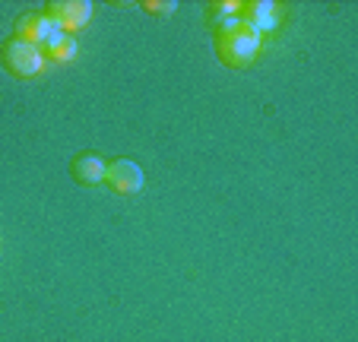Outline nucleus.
Listing matches in <instances>:
<instances>
[{
	"label": "nucleus",
	"mask_w": 358,
	"mask_h": 342,
	"mask_svg": "<svg viewBox=\"0 0 358 342\" xmlns=\"http://www.w3.org/2000/svg\"><path fill=\"white\" fill-rule=\"evenodd\" d=\"M260 45H264V35L241 20L225 22V26L216 29V54L225 67H248V64H254V57L260 54Z\"/></svg>",
	"instance_id": "nucleus-1"
},
{
	"label": "nucleus",
	"mask_w": 358,
	"mask_h": 342,
	"mask_svg": "<svg viewBox=\"0 0 358 342\" xmlns=\"http://www.w3.org/2000/svg\"><path fill=\"white\" fill-rule=\"evenodd\" d=\"M0 61H3V70L13 73L16 80L38 76L41 67H45V57H41L38 48L29 45V41H22V38H16V35L0 45Z\"/></svg>",
	"instance_id": "nucleus-2"
},
{
	"label": "nucleus",
	"mask_w": 358,
	"mask_h": 342,
	"mask_svg": "<svg viewBox=\"0 0 358 342\" xmlns=\"http://www.w3.org/2000/svg\"><path fill=\"white\" fill-rule=\"evenodd\" d=\"M45 16L55 22L61 32L73 35L76 29H83L92 20V3H89V0H51L45 7Z\"/></svg>",
	"instance_id": "nucleus-3"
},
{
	"label": "nucleus",
	"mask_w": 358,
	"mask_h": 342,
	"mask_svg": "<svg viewBox=\"0 0 358 342\" xmlns=\"http://www.w3.org/2000/svg\"><path fill=\"white\" fill-rule=\"evenodd\" d=\"M105 184L115 194H136L143 190V168L134 159H115L105 168Z\"/></svg>",
	"instance_id": "nucleus-4"
},
{
	"label": "nucleus",
	"mask_w": 358,
	"mask_h": 342,
	"mask_svg": "<svg viewBox=\"0 0 358 342\" xmlns=\"http://www.w3.org/2000/svg\"><path fill=\"white\" fill-rule=\"evenodd\" d=\"M279 7L273 3V0H248V3H241V13H238V20L248 22L250 29H257L260 35L270 32V29L279 26Z\"/></svg>",
	"instance_id": "nucleus-5"
},
{
	"label": "nucleus",
	"mask_w": 358,
	"mask_h": 342,
	"mask_svg": "<svg viewBox=\"0 0 358 342\" xmlns=\"http://www.w3.org/2000/svg\"><path fill=\"white\" fill-rule=\"evenodd\" d=\"M55 32H61V29L48 20L45 13H22L20 20H16V29H13L16 38L29 41V45H35V48H41Z\"/></svg>",
	"instance_id": "nucleus-6"
},
{
	"label": "nucleus",
	"mask_w": 358,
	"mask_h": 342,
	"mask_svg": "<svg viewBox=\"0 0 358 342\" xmlns=\"http://www.w3.org/2000/svg\"><path fill=\"white\" fill-rule=\"evenodd\" d=\"M105 168H108V162L101 159V155L83 152L70 162V175H73V181L83 184V187H99V184H105Z\"/></svg>",
	"instance_id": "nucleus-7"
},
{
	"label": "nucleus",
	"mask_w": 358,
	"mask_h": 342,
	"mask_svg": "<svg viewBox=\"0 0 358 342\" xmlns=\"http://www.w3.org/2000/svg\"><path fill=\"white\" fill-rule=\"evenodd\" d=\"M38 51H41V57H45V61H51V64H67V61H73V57H76L80 45H76V38L70 32H55L51 38L45 41V45L38 48Z\"/></svg>",
	"instance_id": "nucleus-8"
},
{
	"label": "nucleus",
	"mask_w": 358,
	"mask_h": 342,
	"mask_svg": "<svg viewBox=\"0 0 358 342\" xmlns=\"http://www.w3.org/2000/svg\"><path fill=\"white\" fill-rule=\"evenodd\" d=\"M206 13H210L213 26H225V22H235L238 13H241V0H216V3H210L206 7Z\"/></svg>",
	"instance_id": "nucleus-9"
},
{
	"label": "nucleus",
	"mask_w": 358,
	"mask_h": 342,
	"mask_svg": "<svg viewBox=\"0 0 358 342\" xmlns=\"http://www.w3.org/2000/svg\"><path fill=\"white\" fill-rule=\"evenodd\" d=\"M143 10L152 16H171L178 10L175 0H143Z\"/></svg>",
	"instance_id": "nucleus-10"
}]
</instances>
